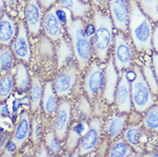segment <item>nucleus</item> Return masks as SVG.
I'll use <instances>...</instances> for the list:
<instances>
[{"mask_svg": "<svg viewBox=\"0 0 158 157\" xmlns=\"http://www.w3.org/2000/svg\"><path fill=\"white\" fill-rule=\"evenodd\" d=\"M151 20L142 11L136 0H130L128 30L133 47L138 52L152 51L153 28Z\"/></svg>", "mask_w": 158, "mask_h": 157, "instance_id": "f257e3e1", "label": "nucleus"}, {"mask_svg": "<svg viewBox=\"0 0 158 157\" xmlns=\"http://www.w3.org/2000/svg\"><path fill=\"white\" fill-rule=\"evenodd\" d=\"M95 33L93 35V51L101 61H105L114 42V23L110 15L102 10L92 6Z\"/></svg>", "mask_w": 158, "mask_h": 157, "instance_id": "f03ea898", "label": "nucleus"}, {"mask_svg": "<svg viewBox=\"0 0 158 157\" xmlns=\"http://www.w3.org/2000/svg\"><path fill=\"white\" fill-rule=\"evenodd\" d=\"M67 32L71 37L74 56L79 69H86L93 54V44L89 36L84 32V24L82 18H73L67 26Z\"/></svg>", "mask_w": 158, "mask_h": 157, "instance_id": "7ed1b4c3", "label": "nucleus"}, {"mask_svg": "<svg viewBox=\"0 0 158 157\" xmlns=\"http://www.w3.org/2000/svg\"><path fill=\"white\" fill-rule=\"evenodd\" d=\"M133 70L136 72V76L130 82L131 101L135 110L138 113H143L154 105L155 98L141 69L135 65Z\"/></svg>", "mask_w": 158, "mask_h": 157, "instance_id": "20e7f679", "label": "nucleus"}, {"mask_svg": "<svg viewBox=\"0 0 158 157\" xmlns=\"http://www.w3.org/2000/svg\"><path fill=\"white\" fill-rule=\"evenodd\" d=\"M135 53L132 45L124 35V33L118 31L114 37V63L118 71H126L133 63Z\"/></svg>", "mask_w": 158, "mask_h": 157, "instance_id": "39448f33", "label": "nucleus"}, {"mask_svg": "<svg viewBox=\"0 0 158 157\" xmlns=\"http://www.w3.org/2000/svg\"><path fill=\"white\" fill-rule=\"evenodd\" d=\"M77 80V67L70 63L63 67L62 71L56 76L53 81V88L59 97H65L74 90Z\"/></svg>", "mask_w": 158, "mask_h": 157, "instance_id": "423d86ee", "label": "nucleus"}, {"mask_svg": "<svg viewBox=\"0 0 158 157\" xmlns=\"http://www.w3.org/2000/svg\"><path fill=\"white\" fill-rule=\"evenodd\" d=\"M102 130V118H93L89 122V129L79 141L78 155H86L98 147Z\"/></svg>", "mask_w": 158, "mask_h": 157, "instance_id": "0eeeda50", "label": "nucleus"}, {"mask_svg": "<svg viewBox=\"0 0 158 157\" xmlns=\"http://www.w3.org/2000/svg\"><path fill=\"white\" fill-rule=\"evenodd\" d=\"M104 87V71L97 61H94L88 68L84 76L83 88L90 100H95L102 93Z\"/></svg>", "mask_w": 158, "mask_h": 157, "instance_id": "6e6552de", "label": "nucleus"}, {"mask_svg": "<svg viewBox=\"0 0 158 157\" xmlns=\"http://www.w3.org/2000/svg\"><path fill=\"white\" fill-rule=\"evenodd\" d=\"M108 8L115 28L126 33L130 17V0H108Z\"/></svg>", "mask_w": 158, "mask_h": 157, "instance_id": "1a4fd4ad", "label": "nucleus"}, {"mask_svg": "<svg viewBox=\"0 0 158 157\" xmlns=\"http://www.w3.org/2000/svg\"><path fill=\"white\" fill-rule=\"evenodd\" d=\"M11 50L14 55L20 61L28 63L31 58V48L28 40V28L23 21L18 23V31L11 43Z\"/></svg>", "mask_w": 158, "mask_h": 157, "instance_id": "9d476101", "label": "nucleus"}, {"mask_svg": "<svg viewBox=\"0 0 158 157\" xmlns=\"http://www.w3.org/2000/svg\"><path fill=\"white\" fill-rule=\"evenodd\" d=\"M114 101L118 113L129 114L132 108L131 83L127 76V71H123L115 92Z\"/></svg>", "mask_w": 158, "mask_h": 157, "instance_id": "9b49d317", "label": "nucleus"}, {"mask_svg": "<svg viewBox=\"0 0 158 157\" xmlns=\"http://www.w3.org/2000/svg\"><path fill=\"white\" fill-rule=\"evenodd\" d=\"M71 117V105L70 101L64 100L60 102L56 111L53 123V130L57 138L63 141L66 138Z\"/></svg>", "mask_w": 158, "mask_h": 157, "instance_id": "f8f14e48", "label": "nucleus"}, {"mask_svg": "<svg viewBox=\"0 0 158 157\" xmlns=\"http://www.w3.org/2000/svg\"><path fill=\"white\" fill-rule=\"evenodd\" d=\"M43 8L37 0H28L25 7V22L28 31L33 35L40 33L43 20Z\"/></svg>", "mask_w": 158, "mask_h": 157, "instance_id": "ddd939ff", "label": "nucleus"}, {"mask_svg": "<svg viewBox=\"0 0 158 157\" xmlns=\"http://www.w3.org/2000/svg\"><path fill=\"white\" fill-rule=\"evenodd\" d=\"M118 80V72L114 63V58H109L104 71V87L102 90L103 100L108 104H112L114 101Z\"/></svg>", "mask_w": 158, "mask_h": 157, "instance_id": "4468645a", "label": "nucleus"}, {"mask_svg": "<svg viewBox=\"0 0 158 157\" xmlns=\"http://www.w3.org/2000/svg\"><path fill=\"white\" fill-rule=\"evenodd\" d=\"M42 28L46 35L52 41H57L61 39L63 27L55 15V5L47 10L43 16Z\"/></svg>", "mask_w": 158, "mask_h": 157, "instance_id": "2eb2a0df", "label": "nucleus"}, {"mask_svg": "<svg viewBox=\"0 0 158 157\" xmlns=\"http://www.w3.org/2000/svg\"><path fill=\"white\" fill-rule=\"evenodd\" d=\"M30 126L31 122L29 114L27 111H23L20 114L11 138V141L16 144L17 149H19L27 141L31 130Z\"/></svg>", "mask_w": 158, "mask_h": 157, "instance_id": "dca6fc26", "label": "nucleus"}, {"mask_svg": "<svg viewBox=\"0 0 158 157\" xmlns=\"http://www.w3.org/2000/svg\"><path fill=\"white\" fill-rule=\"evenodd\" d=\"M127 114L121 113H114L108 117L105 125V130L111 141L115 140L122 133L127 125Z\"/></svg>", "mask_w": 158, "mask_h": 157, "instance_id": "f3484780", "label": "nucleus"}, {"mask_svg": "<svg viewBox=\"0 0 158 157\" xmlns=\"http://www.w3.org/2000/svg\"><path fill=\"white\" fill-rule=\"evenodd\" d=\"M16 33L17 28L15 21L7 13H4L0 19V45L9 46L12 43Z\"/></svg>", "mask_w": 158, "mask_h": 157, "instance_id": "a211bd4d", "label": "nucleus"}, {"mask_svg": "<svg viewBox=\"0 0 158 157\" xmlns=\"http://www.w3.org/2000/svg\"><path fill=\"white\" fill-rule=\"evenodd\" d=\"M57 4L68 9L74 18H83L92 9V5L83 0H57Z\"/></svg>", "mask_w": 158, "mask_h": 157, "instance_id": "6ab92c4d", "label": "nucleus"}, {"mask_svg": "<svg viewBox=\"0 0 158 157\" xmlns=\"http://www.w3.org/2000/svg\"><path fill=\"white\" fill-rule=\"evenodd\" d=\"M89 129V123L86 120L79 121L71 127L66 135V148L69 151H73L78 146L79 141Z\"/></svg>", "mask_w": 158, "mask_h": 157, "instance_id": "aec40b11", "label": "nucleus"}, {"mask_svg": "<svg viewBox=\"0 0 158 157\" xmlns=\"http://www.w3.org/2000/svg\"><path fill=\"white\" fill-rule=\"evenodd\" d=\"M57 96L58 95L54 90L53 83L52 82H48L46 83V86L43 90V95H42L43 110L48 115H52L56 114V111L59 106Z\"/></svg>", "mask_w": 158, "mask_h": 157, "instance_id": "412c9836", "label": "nucleus"}, {"mask_svg": "<svg viewBox=\"0 0 158 157\" xmlns=\"http://www.w3.org/2000/svg\"><path fill=\"white\" fill-rule=\"evenodd\" d=\"M57 58H58V67L62 69L71 62L72 57L74 55V52L72 48V44H71L67 39L61 37L59 39V43L56 49Z\"/></svg>", "mask_w": 158, "mask_h": 157, "instance_id": "4be33fe9", "label": "nucleus"}, {"mask_svg": "<svg viewBox=\"0 0 158 157\" xmlns=\"http://www.w3.org/2000/svg\"><path fill=\"white\" fill-rule=\"evenodd\" d=\"M42 95L43 92L40 79L37 75H35L32 78L29 87V103L32 112L38 110L42 101Z\"/></svg>", "mask_w": 158, "mask_h": 157, "instance_id": "5701e85b", "label": "nucleus"}, {"mask_svg": "<svg viewBox=\"0 0 158 157\" xmlns=\"http://www.w3.org/2000/svg\"><path fill=\"white\" fill-rule=\"evenodd\" d=\"M124 139L137 152H142V148H141L142 130L140 129L139 126L132 125L125 130Z\"/></svg>", "mask_w": 158, "mask_h": 157, "instance_id": "b1692460", "label": "nucleus"}, {"mask_svg": "<svg viewBox=\"0 0 158 157\" xmlns=\"http://www.w3.org/2000/svg\"><path fill=\"white\" fill-rule=\"evenodd\" d=\"M14 83L17 90L21 92H27L30 87V80L28 76L27 68L24 64L19 63L16 65V70L14 76Z\"/></svg>", "mask_w": 158, "mask_h": 157, "instance_id": "393cba45", "label": "nucleus"}, {"mask_svg": "<svg viewBox=\"0 0 158 157\" xmlns=\"http://www.w3.org/2000/svg\"><path fill=\"white\" fill-rule=\"evenodd\" d=\"M15 59L16 57L8 46L0 48V75L10 73L15 65Z\"/></svg>", "mask_w": 158, "mask_h": 157, "instance_id": "a878e982", "label": "nucleus"}, {"mask_svg": "<svg viewBox=\"0 0 158 157\" xmlns=\"http://www.w3.org/2000/svg\"><path fill=\"white\" fill-rule=\"evenodd\" d=\"M14 87V76L10 73L0 76V101L4 102L10 96Z\"/></svg>", "mask_w": 158, "mask_h": 157, "instance_id": "bb28decb", "label": "nucleus"}, {"mask_svg": "<svg viewBox=\"0 0 158 157\" xmlns=\"http://www.w3.org/2000/svg\"><path fill=\"white\" fill-rule=\"evenodd\" d=\"M136 2L151 21L158 22V0H136Z\"/></svg>", "mask_w": 158, "mask_h": 157, "instance_id": "cd10ccee", "label": "nucleus"}, {"mask_svg": "<svg viewBox=\"0 0 158 157\" xmlns=\"http://www.w3.org/2000/svg\"><path fill=\"white\" fill-rule=\"evenodd\" d=\"M132 154V148L123 138H118L111 147L108 152L109 156L125 157L129 156Z\"/></svg>", "mask_w": 158, "mask_h": 157, "instance_id": "c85d7f7f", "label": "nucleus"}, {"mask_svg": "<svg viewBox=\"0 0 158 157\" xmlns=\"http://www.w3.org/2000/svg\"><path fill=\"white\" fill-rule=\"evenodd\" d=\"M143 123L146 129L158 133V106H152L147 110Z\"/></svg>", "mask_w": 158, "mask_h": 157, "instance_id": "c756f323", "label": "nucleus"}, {"mask_svg": "<svg viewBox=\"0 0 158 157\" xmlns=\"http://www.w3.org/2000/svg\"><path fill=\"white\" fill-rule=\"evenodd\" d=\"M143 77L150 87V90L153 94H158V82L155 75L154 70L150 64H143L142 68Z\"/></svg>", "mask_w": 158, "mask_h": 157, "instance_id": "7c9ffc66", "label": "nucleus"}, {"mask_svg": "<svg viewBox=\"0 0 158 157\" xmlns=\"http://www.w3.org/2000/svg\"><path fill=\"white\" fill-rule=\"evenodd\" d=\"M45 140H46V145L49 152H51L53 155H57L60 152L61 150L60 140L57 138L54 130H50L49 132L46 134Z\"/></svg>", "mask_w": 158, "mask_h": 157, "instance_id": "2f4dec72", "label": "nucleus"}, {"mask_svg": "<svg viewBox=\"0 0 158 157\" xmlns=\"http://www.w3.org/2000/svg\"><path fill=\"white\" fill-rule=\"evenodd\" d=\"M90 106H89V103L87 101V99L85 97H81L76 106L75 114L77 115L80 121H83V120L87 121L89 115H90Z\"/></svg>", "mask_w": 158, "mask_h": 157, "instance_id": "473e14b6", "label": "nucleus"}, {"mask_svg": "<svg viewBox=\"0 0 158 157\" xmlns=\"http://www.w3.org/2000/svg\"><path fill=\"white\" fill-rule=\"evenodd\" d=\"M55 15L62 27L64 28H67L69 23L73 19V15L68 9L61 7L58 4H55Z\"/></svg>", "mask_w": 158, "mask_h": 157, "instance_id": "72a5a7b5", "label": "nucleus"}, {"mask_svg": "<svg viewBox=\"0 0 158 157\" xmlns=\"http://www.w3.org/2000/svg\"><path fill=\"white\" fill-rule=\"evenodd\" d=\"M32 140L34 143H38L42 135V125L39 118H34L31 124Z\"/></svg>", "mask_w": 158, "mask_h": 157, "instance_id": "f704fd0d", "label": "nucleus"}, {"mask_svg": "<svg viewBox=\"0 0 158 157\" xmlns=\"http://www.w3.org/2000/svg\"><path fill=\"white\" fill-rule=\"evenodd\" d=\"M16 150H17L16 145L11 140H10L5 146V149L3 152V156H12Z\"/></svg>", "mask_w": 158, "mask_h": 157, "instance_id": "c9c22d12", "label": "nucleus"}, {"mask_svg": "<svg viewBox=\"0 0 158 157\" xmlns=\"http://www.w3.org/2000/svg\"><path fill=\"white\" fill-rule=\"evenodd\" d=\"M9 140V135L7 133L0 134V154H3L5 146Z\"/></svg>", "mask_w": 158, "mask_h": 157, "instance_id": "e433bc0d", "label": "nucleus"}, {"mask_svg": "<svg viewBox=\"0 0 158 157\" xmlns=\"http://www.w3.org/2000/svg\"><path fill=\"white\" fill-rule=\"evenodd\" d=\"M43 10H48L52 6L57 4V0H37Z\"/></svg>", "mask_w": 158, "mask_h": 157, "instance_id": "4c0bfd02", "label": "nucleus"}, {"mask_svg": "<svg viewBox=\"0 0 158 157\" xmlns=\"http://www.w3.org/2000/svg\"><path fill=\"white\" fill-rule=\"evenodd\" d=\"M93 6H95L101 10H104L108 6V0H90Z\"/></svg>", "mask_w": 158, "mask_h": 157, "instance_id": "58836bf2", "label": "nucleus"}, {"mask_svg": "<svg viewBox=\"0 0 158 157\" xmlns=\"http://www.w3.org/2000/svg\"><path fill=\"white\" fill-rule=\"evenodd\" d=\"M152 46L156 52L158 53V25L153 29V35H152Z\"/></svg>", "mask_w": 158, "mask_h": 157, "instance_id": "ea45409f", "label": "nucleus"}, {"mask_svg": "<svg viewBox=\"0 0 158 157\" xmlns=\"http://www.w3.org/2000/svg\"><path fill=\"white\" fill-rule=\"evenodd\" d=\"M152 64H153V70H154L156 77L158 82V53L153 52L152 53Z\"/></svg>", "mask_w": 158, "mask_h": 157, "instance_id": "a19ab883", "label": "nucleus"}, {"mask_svg": "<svg viewBox=\"0 0 158 157\" xmlns=\"http://www.w3.org/2000/svg\"><path fill=\"white\" fill-rule=\"evenodd\" d=\"M84 32L89 37H93V35L95 33V24L94 23H88L85 27H84Z\"/></svg>", "mask_w": 158, "mask_h": 157, "instance_id": "79ce46f5", "label": "nucleus"}, {"mask_svg": "<svg viewBox=\"0 0 158 157\" xmlns=\"http://www.w3.org/2000/svg\"><path fill=\"white\" fill-rule=\"evenodd\" d=\"M36 155L37 156H48L49 155V150L46 146H41L37 150Z\"/></svg>", "mask_w": 158, "mask_h": 157, "instance_id": "37998d69", "label": "nucleus"}, {"mask_svg": "<svg viewBox=\"0 0 158 157\" xmlns=\"http://www.w3.org/2000/svg\"><path fill=\"white\" fill-rule=\"evenodd\" d=\"M0 114H1V115H4V116L10 117V112H9L8 106H7V105H6L5 103L0 106Z\"/></svg>", "mask_w": 158, "mask_h": 157, "instance_id": "c03bdc74", "label": "nucleus"}, {"mask_svg": "<svg viewBox=\"0 0 158 157\" xmlns=\"http://www.w3.org/2000/svg\"><path fill=\"white\" fill-rule=\"evenodd\" d=\"M5 13V3L4 0H0V19Z\"/></svg>", "mask_w": 158, "mask_h": 157, "instance_id": "a18cd8bd", "label": "nucleus"}, {"mask_svg": "<svg viewBox=\"0 0 158 157\" xmlns=\"http://www.w3.org/2000/svg\"><path fill=\"white\" fill-rule=\"evenodd\" d=\"M127 76L128 80H129L130 82H131V81L135 78V76H136V72H135L134 70H133V71H128V72L127 71Z\"/></svg>", "mask_w": 158, "mask_h": 157, "instance_id": "49530a36", "label": "nucleus"}, {"mask_svg": "<svg viewBox=\"0 0 158 157\" xmlns=\"http://www.w3.org/2000/svg\"><path fill=\"white\" fill-rule=\"evenodd\" d=\"M17 0H4V3L5 4L9 6V7H11V6H14L15 4H16Z\"/></svg>", "mask_w": 158, "mask_h": 157, "instance_id": "de8ad7c7", "label": "nucleus"}, {"mask_svg": "<svg viewBox=\"0 0 158 157\" xmlns=\"http://www.w3.org/2000/svg\"><path fill=\"white\" fill-rule=\"evenodd\" d=\"M83 1H84V2H88L89 0H83Z\"/></svg>", "mask_w": 158, "mask_h": 157, "instance_id": "09e8293b", "label": "nucleus"}]
</instances>
